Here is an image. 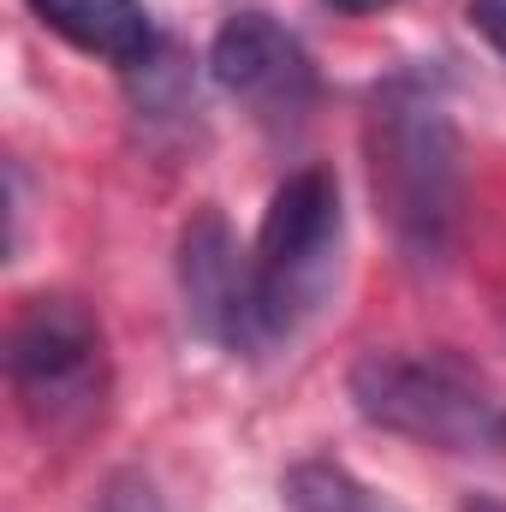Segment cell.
Segmentation results:
<instances>
[{
    "instance_id": "6da1fadb",
    "label": "cell",
    "mask_w": 506,
    "mask_h": 512,
    "mask_svg": "<svg viewBox=\"0 0 506 512\" xmlns=\"http://www.w3.org/2000/svg\"><path fill=\"white\" fill-rule=\"evenodd\" d=\"M370 167L376 197L399 245L429 262L447 251L459 221V131L441 96L417 78H393L370 102Z\"/></svg>"
},
{
    "instance_id": "7a4b0ae2",
    "label": "cell",
    "mask_w": 506,
    "mask_h": 512,
    "mask_svg": "<svg viewBox=\"0 0 506 512\" xmlns=\"http://www.w3.org/2000/svg\"><path fill=\"white\" fill-rule=\"evenodd\" d=\"M340 179L328 167L292 173L256 233L251 256V304H256V346L274 352L298 334V322L328 298L340 268Z\"/></svg>"
},
{
    "instance_id": "3957f363",
    "label": "cell",
    "mask_w": 506,
    "mask_h": 512,
    "mask_svg": "<svg viewBox=\"0 0 506 512\" xmlns=\"http://www.w3.org/2000/svg\"><path fill=\"white\" fill-rule=\"evenodd\" d=\"M352 405L405 441L471 453L506 435V411L489 382L453 352H364L352 364Z\"/></svg>"
},
{
    "instance_id": "277c9868",
    "label": "cell",
    "mask_w": 506,
    "mask_h": 512,
    "mask_svg": "<svg viewBox=\"0 0 506 512\" xmlns=\"http://www.w3.org/2000/svg\"><path fill=\"white\" fill-rule=\"evenodd\" d=\"M6 370L42 429L84 423L102 405V328L72 298H36L12 328Z\"/></svg>"
},
{
    "instance_id": "5b68a950",
    "label": "cell",
    "mask_w": 506,
    "mask_h": 512,
    "mask_svg": "<svg viewBox=\"0 0 506 512\" xmlns=\"http://www.w3.org/2000/svg\"><path fill=\"white\" fill-rule=\"evenodd\" d=\"M209 72L227 96H239L256 120H298L316 96V66L298 48V36L286 24H274L268 12H233L215 42H209Z\"/></svg>"
},
{
    "instance_id": "8992f818",
    "label": "cell",
    "mask_w": 506,
    "mask_h": 512,
    "mask_svg": "<svg viewBox=\"0 0 506 512\" xmlns=\"http://www.w3.org/2000/svg\"><path fill=\"white\" fill-rule=\"evenodd\" d=\"M233 227L221 209H203L185 239H179V286H185V310L197 322L203 340L227 346V352H262L256 346V304H251V262H239Z\"/></svg>"
},
{
    "instance_id": "52a82bcc",
    "label": "cell",
    "mask_w": 506,
    "mask_h": 512,
    "mask_svg": "<svg viewBox=\"0 0 506 512\" xmlns=\"http://www.w3.org/2000/svg\"><path fill=\"white\" fill-rule=\"evenodd\" d=\"M30 12L66 36L72 48L108 60V66H143L155 54V24L143 0H30Z\"/></svg>"
},
{
    "instance_id": "ba28073f",
    "label": "cell",
    "mask_w": 506,
    "mask_h": 512,
    "mask_svg": "<svg viewBox=\"0 0 506 512\" xmlns=\"http://www.w3.org/2000/svg\"><path fill=\"white\" fill-rule=\"evenodd\" d=\"M280 495H286V512H387L352 471H340L328 459L292 465L286 483H280Z\"/></svg>"
},
{
    "instance_id": "9c48e42d",
    "label": "cell",
    "mask_w": 506,
    "mask_h": 512,
    "mask_svg": "<svg viewBox=\"0 0 506 512\" xmlns=\"http://www.w3.org/2000/svg\"><path fill=\"white\" fill-rule=\"evenodd\" d=\"M471 24H477V36H489L506 54V0H471Z\"/></svg>"
},
{
    "instance_id": "30bf717a",
    "label": "cell",
    "mask_w": 506,
    "mask_h": 512,
    "mask_svg": "<svg viewBox=\"0 0 506 512\" xmlns=\"http://www.w3.org/2000/svg\"><path fill=\"white\" fill-rule=\"evenodd\" d=\"M328 6H340V12H381V6H393V0H328Z\"/></svg>"
}]
</instances>
